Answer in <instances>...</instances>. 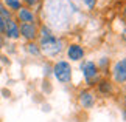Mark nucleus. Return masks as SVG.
Here are the masks:
<instances>
[{"label": "nucleus", "mask_w": 126, "mask_h": 122, "mask_svg": "<svg viewBox=\"0 0 126 122\" xmlns=\"http://www.w3.org/2000/svg\"><path fill=\"white\" fill-rule=\"evenodd\" d=\"M2 93L5 94V97H9V91H6V90H5V91H2Z\"/></svg>", "instance_id": "4be33fe9"}, {"label": "nucleus", "mask_w": 126, "mask_h": 122, "mask_svg": "<svg viewBox=\"0 0 126 122\" xmlns=\"http://www.w3.org/2000/svg\"><path fill=\"white\" fill-rule=\"evenodd\" d=\"M96 67H98V70L101 73V76H108L109 74V68L112 65V60H110L109 56H101L96 59Z\"/></svg>", "instance_id": "ddd939ff"}, {"label": "nucleus", "mask_w": 126, "mask_h": 122, "mask_svg": "<svg viewBox=\"0 0 126 122\" xmlns=\"http://www.w3.org/2000/svg\"><path fill=\"white\" fill-rule=\"evenodd\" d=\"M109 74H110V80L114 82L115 87L126 85V56L112 62V65L109 68Z\"/></svg>", "instance_id": "423d86ee"}, {"label": "nucleus", "mask_w": 126, "mask_h": 122, "mask_svg": "<svg viewBox=\"0 0 126 122\" xmlns=\"http://www.w3.org/2000/svg\"><path fill=\"white\" fill-rule=\"evenodd\" d=\"M3 39L9 42H17L20 40V31H19V23L16 22V19H8L5 23V30H3Z\"/></svg>", "instance_id": "9b49d317"}, {"label": "nucleus", "mask_w": 126, "mask_h": 122, "mask_svg": "<svg viewBox=\"0 0 126 122\" xmlns=\"http://www.w3.org/2000/svg\"><path fill=\"white\" fill-rule=\"evenodd\" d=\"M20 2H22L23 6L34 9V11L39 14V12H41V9H42V3H44V0H20Z\"/></svg>", "instance_id": "4468645a"}, {"label": "nucleus", "mask_w": 126, "mask_h": 122, "mask_svg": "<svg viewBox=\"0 0 126 122\" xmlns=\"http://www.w3.org/2000/svg\"><path fill=\"white\" fill-rule=\"evenodd\" d=\"M64 56H65V60H69L70 63H79L86 59L87 50L79 42H69V43H65Z\"/></svg>", "instance_id": "39448f33"}, {"label": "nucleus", "mask_w": 126, "mask_h": 122, "mask_svg": "<svg viewBox=\"0 0 126 122\" xmlns=\"http://www.w3.org/2000/svg\"><path fill=\"white\" fill-rule=\"evenodd\" d=\"M79 2L87 11H94L96 8V5H98V0H79Z\"/></svg>", "instance_id": "f3484780"}, {"label": "nucleus", "mask_w": 126, "mask_h": 122, "mask_svg": "<svg viewBox=\"0 0 126 122\" xmlns=\"http://www.w3.org/2000/svg\"><path fill=\"white\" fill-rule=\"evenodd\" d=\"M51 77L61 85H70L73 80V65L65 59L51 62Z\"/></svg>", "instance_id": "7ed1b4c3"}, {"label": "nucleus", "mask_w": 126, "mask_h": 122, "mask_svg": "<svg viewBox=\"0 0 126 122\" xmlns=\"http://www.w3.org/2000/svg\"><path fill=\"white\" fill-rule=\"evenodd\" d=\"M122 17H123V22L126 23V3L122 6Z\"/></svg>", "instance_id": "412c9836"}, {"label": "nucleus", "mask_w": 126, "mask_h": 122, "mask_svg": "<svg viewBox=\"0 0 126 122\" xmlns=\"http://www.w3.org/2000/svg\"><path fill=\"white\" fill-rule=\"evenodd\" d=\"M19 31L23 42H36L39 36V23H22L19 25Z\"/></svg>", "instance_id": "1a4fd4ad"}, {"label": "nucleus", "mask_w": 126, "mask_h": 122, "mask_svg": "<svg viewBox=\"0 0 126 122\" xmlns=\"http://www.w3.org/2000/svg\"><path fill=\"white\" fill-rule=\"evenodd\" d=\"M2 2H3V5H5V6H6L13 14H16L19 9L23 6L20 0H2Z\"/></svg>", "instance_id": "2eb2a0df"}, {"label": "nucleus", "mask_w": 126, "mask_h": 122, "mask_svg": "<svg viewBox=\"0 0 126 122\" xmlns=\"http://www.w3.org/2000/svg\"><path fill=\"white\" fill-rule=\"evenodd\" d=\"M0 16H2V17L5 19V20H8V19H13V17H14V14H13L11 11H9V9H8L6 6H5L2 0H0Z\"/></svg>", "instance_id": "dca6fc26"}, {"label": "nucleus", "mask_w": 126, "mask_h": 122, "mask_svg": "<svg viewBox=\"0 0 126 122\" xmlns=\"http://www.w3.org/2000/svg\"><path fill=\"white\" fill-rule=\"evenodd\" d=\"M122 102H123V113H126V88L123 91V96H122Z\"/></svg>", "instance_id": "aec40b11"}, {"label": "nucleus", "mask_w": 126, "mask_h": 122, "mask_svg": "<svg viewBox=\"0 0 126 122\" xmlns=\"http://www.w3.org/2000/svg\"><path fill=\"white\" fill-rule=\"evenodd\" d=\"M37 43L41 46L42 56L48 57L51 60L59 59L61 54H64L65 40L61 34H56L51 28H48L45 23H39V36H37Z\"/></svg>", "instance_id": "f03ea898"}, {"label": "nucleus", "mask_w": 126, "mask_h": 122, "mask_svg": "<svg viewBox=\"0 0 126 122\" xmlns=\"http://www.w3.org/2000/svg\"><path fill=\"white\" fill-rule=\"evenodd\" d=\"M42 70H44V76H45V79L51 77V62H45Z\"/></svg>", "instance_id": "a211bd4d"}, {"label": "nucleus", "mask_w": 126, "mask_h": 122, "mask_svg": "<svg viewBox=\"0 0 126 122\" xmlns=\"http://www.w3.org/2000/svg\"><path fill=\"white\" fill-rule=\"evenodd\" d=\"M23 50H25V53L30 57H33V59L42 57V51H41V46H39V43H37V40L36 42H25Z\"/></svg>", "instance_id": "f8f14e48"}, {"label": "nucleus", "mask_w": 126, "mask_h": 122, "mask_svg": "<svg viewBox=\"0 0 126 122\" xmlns=\"http://www.w3.org/2000/svg\"><path fill=\"white\" fill-rule=\"evenodd\" d=\"M39 14H44L41 23H45L56 34L69 30L75 17L67 0H44Z\"/></svg>", "instance_id": "f257e3e1"}, {"label": "nucleus", "mask_w": 126, "mask_h": 122, "mask_svg": "<svg viewBox=\"0 0 126 122\" xmlns=\"http://www.w3.org/2000/svg\"><path fill=\"white\" fill-rule=\"evenodd\" d=\"M98 96L92 88H81L76 93V102L83 110H92L96 105Z\"/></svg>", "instance_id": "0eeeda50"}, {"label": "nucleus", "mask_w": 126, "mask_h": 122, "mask_svg": "<svg viewBox=\"0 0 126 122\" xmlns=\"http://www.w3.org/2000/svg\"><path fill=\"white\" fill-rule=\"evenodd\" d=\"M125 23V22H123ZM120 37H122V42L126 45V23L123 25V28H122V31H120Z\"/></svg>", "instance_id": "6ab92c4d"}, {"label": "nucleus", "mask_w": 126, "mask_h": 122, "mask_svg": "<svg viewBox=\"0 0 126 122\" xmlns=\"http://www.w3.org/2000/svg\"><path fill=\"white\" fill-rule=\"evenodd\" d=\"M14 19L19 25L22 23H41V19H39V14H37L34 9L31 8H27V6H22L19 11L14 14Z\"/></svg>", "instance_id": "6e6552de"}, {"label": "nucleus", "mask_w": 126, "mask_h": 122, "mask_svg": "<svg viewBox=\"0 0 126 122\" xmlns=\"http://www.w3.org/2000/svg\"><path fill=\"white\" fill-rule=\"evenodd\" d=\"M115 85L114 82L109 79L108 76H103L101 79L98 80V84L95 85V93L96 96H101V97H110L115 94Z\"/></svg>", "instance_id": "9d476101"}, {"label": "nucleus", "mask_w": 126, "mask_h": 122, "mask_svg": "<svg viewBox=\"0 0 126 122\" xmlns=\"http://www.w3.org/2000/svg\"><path fill=\"white\" fill-rule=\"evenodd\" d=\"M79 73L83 76L86 88H95L98 80L103 77L95 60H90V59H84L83 62H79Z\"/></svg>", "instance_id": "20e7f679"}]
</instances>
